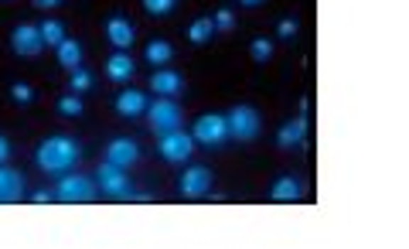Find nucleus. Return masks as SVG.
I'll list each match as a JSON object with an SVG mask.
<instances>
[{
    "label": "nucleus",
    "mask_w": 409,
    "mask_h": 249,
    "mask_svg": "<svg viewBox=\"0 0 409 249\" xmlns=\"http://www.w3.org/2000/svg\"><path fill=\"white\" fill-rule=\"evenodd\" d=\"M34 157H38V167L45 175H68V167H75V160H79V143L65 133H55V137L38 143Z\"/></svg>",
    "instance_id": "f257e3e1"
},
{
    "label": "nucleus",
    "mask_w": 409,
    "mask_h": 249,
    "mask_svg": "<svg viewBox=\"0 0 409 249\" xmlns=\"http://www.w3.org/2000/svg\"><path fill=\"white\" fill-rule=\"evenodd\" d=\"M99 184H102V192L113 198H126V201H147L151 198V195H143V192H136L133 184L126 181V167H116L109 160L99 167Z\"/></svg>",
    "instance_id": "f03ea898"
},
{
    "label": "nucleus",
    "mask_w": 409,
    "mask_h": 249,
    "mask_svg": "<svg viewBox=\"0 0 409 249\" xmlns=\"http://www.w3.org/2000/svg\"><path fill=\"white\" fill-rule=\"evenodd\" d=\"M181 120H185V113L181 106L168 99V96H160L153 106H147V123H151L153 133H168V130H181Z\"/></svg>",
    "instance_id": "7ed1b4c3"
},
{
    "label": "nucleus",
    "mask_w": 409,
    "mask_h": 249,
    "mask_svg": "<svg viewBox=\"0 0 409 249\" xmlns=\"http://www.w3.org/2000/svg\"><path fill=\"white\" fill-rule=\"evenodd\" d=\"M225 126H229V137L232 140H256L259 133V113L253 106H236L229 116H225Z\"/></svg>",
    "instance_id": "20e7f679"
},
{
    "label": "nucleus",
    "mask_w": 409,
    "mask_h": 249,
    "mask_svg": "<svg viewBox=\"0 0 409 249\" xmlns=\"http://www.w3.org/2000/svg\"><path fill=\"white\" fill-rule=\"evenodd\" d=\"M191 137H195V143H204V147H219V143H225V137H229L225 116H219V113H204V116H198Z\"/></svg>",
    "instance_id": "39448f33"
},
{
    "label": "nucleus",
    "mask_w": 409,
    "mask_h": 249,
    "mask_svg": "<svg viewBox=\"0 0 409 249\" xmlns=\"http://www.w3.org/2000/svg\"><path fill=\"white\" fill-rule=\"evenodd\" d=\"M157 150H160L168 160L181 164V160L191 157V150H195V137H191V133H181V130H168V133H160Z\"/></svg>",
    "instance_id": "423d86ee"
},
{
    "label": "nucleus",
    "mask_w": 409,
    "mask_h": 249,
    "mask_svg": "<svg viewBox=\"0 0 409 249\" xmlns=\"http://www.w3.org/2000/svg\"><path fill=\"white\" fill-rule=\"evenodd\" d=\"M58 201H92L96 198V184L82 175H62L58 188H55Z\"/></svg>",
    "instance_id": "0eeeda50"
},
{
    "label": "nucleus",
    "mask_w": 409,
    "mask_h": 249,
    "mask_svg": "<svg viewBox=\"0 0 409 249\" xmlns=\"http://www.w3.org/2000/svg\"><path fill=\"white\" fill-rule=\"evenodd\" d=\"M11 48L17 55H24V58H34V55H41L45 48V41H41V31L34 28V24H17L14 31H11Z\"/></svg>",
    "instance_id": "6e6552de"
},
{
    "label": "nucleus",
    "mask_w": 409,
    "mask_h": 249,
    "mask_svg": "<svg viewBox=\"0 0 409 249\" xmlns=\"http://www.w3.org/2000/svg\"><path fill=\"white\" fill-rule=\"evenodd\" d=\"M136 157H140V143L133 137H116L106 143V160L116 167H130V164H136Z\"/></svg>",
    "instance_id": "1a4fd4ad"
},
{
    "label": "nucleus",
    "mask_w": 409,
    "mask_h": 249,
    "mask_svg": "<svg viewBox=\"0 0 409 249\" xmlns=\"http://www.w3.org/2000/svg\"><path fill=\"white\" fill-rule=\"evenodd\" d=\"M212 188V171L208 167H187L181 175V195L185 198H202Z\"/></svg>",
    "instance_id": "9d476101"
},
{
    "label": "nucleus",
    "mask_w": 409,
    "mask_h": 249,
    "mask_svg": "<svg viewBox=\"0 0 409 249\" xmlns=\"http://www.w3.org/2000/svg\"><path fill=\"white\" fill-rule=\"evenodd\" d=\"M24 195V178L17 175L14 167H4L0 164V205H11Z\"/></svg>",
    "instance_id": "9b49d317"
},
{
    "label": "nucleus",
    "mask_w": 409,
    "mask_h": 249,
    "mask_svg": "<svg viewBox=\"0 0 409 249\" xmlns=\"http://www.w3.org/2000/svg\"><path fill=\"white\" fill-rule=\"evenodd\" d=\"M106 38H109V45H116V48H130L136 31L126 18H109L106 21Z\"/></svg>",
    "instance_id": "f8f14e48"
},
{
    "label": "nucleus",
    "mask_w": 409,
    "mask_h": 249,
    "mask_svg": "<svg viewBox=\"0 0 409 249\" xmlns=\"http://www.w3.org/2000/svg\"><path fill=\"white\" fill-rule=\"evenodd\" d=\"M116 113L119 116H140V113H147V96L140 89H123L116 96Z\"/></svg>",
    "instance_id": "ddd939ff"
},
{
    "label": "nucleus",
    "mask_w": 409,
    "mask_h": 249,
    "mask_svg": "<svg viewBox=\"0 0 409 249\" xmlns=\"http://www.w3.org/2000/svg\"><path fill=\"white\" fill-rule=\"evenodd\" d=\"M151 86L157 96H178V92L185 89V79L178 75V72H170V69H160V72H153V79H151Z\"/></svg>",
    "instance_id": "4468645a"
},
{
    "label": "nucleus",
    "mask_w": 409,
    "mask_h": 249,
    "mask_svg": "<svg viewBox=\"0 0 409 249\" xmlns=\"http://www.w3.org/2000/svg\"><path fill=\"white\" fill-rule=\"evenodd\" d=\"M304 137H307V116L300 113L297 120H290L287 126H280V133H276V143H280L283 150H290V147L304 143Z\"/></svg>",
    "instance_id": "2eb2a0df"
},
{
    "label": "nucleus",
    "mask_w": 409,
    "mask_h": 249,
    "mask_svg": "<svg viewBox=\"0 0 409 249\" xmlns=\"http://www.w3.org/2000/svg\"><path fill=\"white\" fill-rule=\"evenodd\" d=\"M106 75L113 79V82H119V86H126L130 79H133V58L130 55H109V62H106Z\"/></svg>",
    "instance_id": "dca6fc26"
},
{
    "label": "nucleus",
    "mask_w": 409,
    "mask_h": 249,
    "mask_svg": "<svg viewBox=\"0 0 409 249\" xmlns=\"http://www.w3.org/2000/svg\"><path fill=\"white\" fill-rule=\"evenodd\" d=\"M58 65H62V69H79V65H82V45H79V41H72V38H65V41H62V45H58Z\"/></svg>",
    "instance_id": "f3484780"
},
{
    "label": "nucleus",
    "mask_w": 409,
    "mask_h": 249,
    "mask_svg": "<svg viewBox=\"0 0 409 249\" xmlns=\"http://www.w3.org/2000/svg\"><path fill=\"white\" fill-rule=\"evenodd\" d=\"M270 198L273 201H293V198H300V181L297 178H280L276 184H273Z\"/></svg>",
    "instance_id": "a211bd4d"
},
{
    "label": "nucleus",
    "mask_w": 409,
    "mask_h": 249,
    "mask_svg": "<svg viewBox=\"0 0 409 249\" xmlns=\"http://www.w3.org/2000/svg\"><path fill=\"white\" fill-rule=\"evenodd\" d=\"M143 58H147L151 65H168L170 58H174V48H170L168 41H160V38H157V41H151V45H147Z\"/></svg>",
    "instance_id": "6ab92c4d"
},
{
    "label": "nucleus",
    "mask_w": 409,
    "mask_h": 249,
    "mask_svg": "<svg viewBox=\"0 0 409 249\" xmlns=\"http://www.w3.org/2000/svg\"><path fill=\"white\" fill-rule=\"evenodd\" d=\"M212 35H215V24H212V18L191 21V28H187V41H191V45H204Z\"/></svg>",
    "instance_id": "aec40b11"
},
{
    "label": "nucleus",
    "mask_w": 409,
    "mask_h": 249,
    "mask_svg": "<svg viewBox=\"0 0 409 249\" xmlns=\"http://www.w3.org/2000/svg\"><path fill=\"white\" fill-rule=\"evenodd\" d=\"M38 31H41V41L51 45V48H58V45L65 41V24H62V21H45Z\"/></svg>",
    "instance_id": "412c9836"
},
{
    "label": "nucleus",
    "mask_w": 409,
    "mask_h": 249,
    "mask_svg": "<svg viewBox=\"0 0 409 249\" xmlns=\"http://www.w3.org/2000/svg\"><path fill=\"white\" fill-rule=\"evenodd\" d=\"M68 89L75 92V96H82V92L92 89V75L79 65V69H72V82H68Z\"/></svg>",
    "instance_id": "4be33fe9"
},
{
    "label": "nucleus",
    "mask_w": 409,
    "mask_h": 249,
    "mask_svg": "<svg viewBox=\"0 0 409 249\" xmlns=\"http://www.w3.org/2000/svg\"><path fill=\"white\" fill-rule=\"evenodd\" d=\"M58 113L62 116H82V99L79 96H65V99H58Z\"/></svg>",
    "instance_id": "5701e85b"
},
{
    "label": "nucleus",
    "mask_w": 409,
    "mask_h": 249,
    "mask_svg": "<svg viewBox=\"0 0 409 249\" xmlns=\"http://www.w3.org/2000/svg\"><path fill=\"white\" fill-rule=\"evenodd\" d=\"M174 4H178V0H143L147 14H153V18H164V14H170V11H174Z\"/></svg>",
    "instance_id": "b1692460"
},
{
    "label": "nucleus",
    "mask_w": 409,
    "mask_h": 249,
    "mask_svg": "<svg viewBox=\"0 0 409 249\" xmlns=\"http://www.w3.org/2000/svg\"><path fill=\"white\" fill-rule=\"evenodd\" d=\"M11 96H14V103H21V106L34 103V89L28 82H14V86H11Z\"/></svg>",
    "instance_id": "393cba45"
},
{
    "label": "nucleus",
    "mask_w": 409,
    "mask_h": 249,
    "mask_svg": "<svg viewBox=\"0 0 409 249\" xmlns=\"http://www.w3.org/2000/svg\"><path fill=\"white\" fill-rule=\"evenodd\" d=\"M212 24H215V31H222V35H229V31L236 28V14H232V11H219V14L212 18Z\"/></svg>",
    "instance_id": "a878e982"
},
{
    "label": "nucleus",
    "mask_w": 409,
    "mask_h": 249,
    "mask_svg": "<svg viewBox=\"0 0 409 249\" xmlns=\"http://www.w3.org/2000/svg\"><path fill=\"white\" fill-rule=\"evenodd\" d=\"M270 55H273V41L256 38V41H253V58H256V62H270Z\"/></svg>",
    "instance_id": "bb28decb"
},
{
    "label": "nucleus",
    "mask_w": 409,
    "mask_h": 249,
    "mask_svg": "<svg viewBox=\"0 0 409 249\" xmlns=\"http://www.w3.org/2000/svg\"><path fill=\"white\" fill-rule=\"evenodd\" d=\"M297 31H300V28H297V21H293V18L280 21V28H276V35H280V38H293Z\"/></svg>",
    "instance_id": "cd10ccee"
},
{
    "label": "nucleus",
    "mask_w": 409,
    "mask_h": 249,
    "mask_svg": "<svg viewBox=\"0 0 409 249\" xmlns=\"http://www.w3.org/2000/svg\"><path fill=\"white\" fill-rule=\"evenodd\" d=\"M7 157H11V140H7V137L0 133V164H4Z\"/></svg>",
    "instance_id": "c85d7f7f"
},
{
    "label": "nucleus",
    "mask_w": 409,
    "mask_h": 249,
    "mask_svg": "<svg viewBox=\"0 0 409 249\" xmlns=\"http://www.w3.org/2000/svg\"><path fill=\"white\" fill-rule=\"evenodd\" d=\"M31 4L38 7V11H48V7H58L62 0H31Z\"/></svg>",
    "instance_id": "c756f323"
},
{
    "label": "nucleus",
    "mask_w": 409,
    "mask_h": 249,
    "mask_svg": "<svg viewBox=\"0 0 409 249\" xmlns=\"http://www.w3.org/2000/svg\"><path fill=\"white\" fill-rule=\"evenodd\" d=\"M51 198H55V192H45V188L34 192V201H38V205H45V201H51Z\"/></svg>",
    "instance_id": "7c9ffc66"
},
{
    "label": "nucleus",
    "mask_w": 409,
    "mask_h": 249,
    "mask_svg": "<svg viewBox=\"0 0 409 249\" xmlns=\"http://www.w3.org/2000/svg\"><path fill=\"white\" fill-rule=\"evenodd\" d=\"M239 4H246V7H259L263 0H239Z\"/></svg>",
    "instance_id": "2f4dec72"
}]
</instances>
